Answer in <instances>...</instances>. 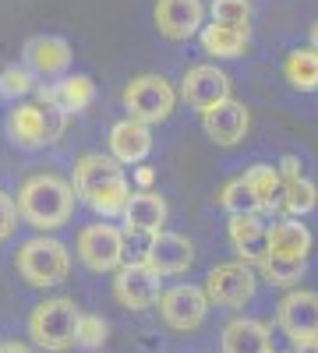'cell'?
<instances>
[{"instance_id": "cell-1", "label": "cell", "mask_w": 318, "mask_h": 353, "mask_svg": "<svg viewBox=\"0 0 318 353\" xmlns=\"http://www.w3.org/2000/svg\"><path fill=\"white\" fill-rule=\"evenodd\" d=\"M71 188H74V198H81L85 209H92L96 216L103 219H113L124 212V205L131 198V184L121 170V163L113 159L110 152H85L78 163H74V173H71Z\"/></svg>"}, {"instance_id": "cell-2", "label": "cell", "mask_w": 318, "mask_h": 353, "mask_svg": "<svg viewBox=\"0 0 318 353\" xmlns=\"http://www.w3.org/2000/svg\"><path fill=\"white\" fill-rule=\"evenodd\" d=\"M18 216L36 226L39 233H53L68 226L71 212H74V188L71 181L57 173H32L28 181L18 188Z\"/></svg>"}, {"instance_id": "cell-3", "label": "cell", "mask_w": 318, "mask_h": 353, "mask_svg": "<svg viewBox=\"0 0 318 353\" xmlns=\"http://www.w3.org/2000/svg\"><path fill=\"white\" fill-rule=\"evenodd\" d=\"M71 117L53 106V103H18L8 113V138L25 152L46 149V145H57L68 131Z\"/></svg>"}, {"instance_id": "cell-4", "label": "cell", "mask_w": 318, "mask_h": 353, "mask_svg": "<svg viewBox=\"0 0 318 353\" xmlns=\"http://www.w3.org/2000/svg\"><path fill=\"white\" fill-rule=\"evenodd\" d=\"M78 321H81V311L74 301L53 297V301H43L32 307V314H28V336H32L36 346H43L50 353H64V350L78 346Z\"/></svg>"}, {"instance_id": "cell-5", "label": "cell", "mask_w": 318, "mask_h": 353, "mask_svg": "<svg viewBox=\"0 0 318 353\" xmlns=\"http://www.w3.org/2000/svg\"><path fill=\"white\" fill-rule=\"evenodd\" d=\"M71 272V254L61 241H53L50 233L43 237H32L18 248V276L36 286V290H50L61 286Z\"/></svg>"}, {"instance_id": "cell-6", "label": "cell", "mask_w": 318, "mask_h": 353, "mask_svg": "<svg viewBox=\"0 0 318 353\" xmlns=\"http://www.w3.org/2000/svg\"><path fill=\"white\" fill-rule=\"evenodd\" d=\"M121 106L131 121H141V124H163L166 117L177 106V88H173L163 74H138L124 85L121 92Z\"/></svg>"}, {"instance_id": "cell-7", "label": "cell", "mask_w": 318, "mask_h": 353, "mask_svg": "<svg viewBox=\"0 0 318 353\" xmlns=\"http://www.w3.org/2000/svg\"><path fill=\"white\" fill-rule=\"evenodd\" d=\"M78 261L89 272H117L124 265V251H128V237L124 230H117L113 223H92L78 233Z\"/></svg>"}, {"instance_id": "cell-8", "label": "cell", "mask_w": 318, "mask_h": 353, "mask_svg": "<svg viewBox=\"0 0 318 353\" xmlns=\"http://www.w3.org/2000/svg\"><path fill=\"white\" fill-rule=\"evenodd\" d=\"M159 293H163V276L146 258L124 261L113 272V297H117V304H124L131 311H146V307L159 304Z\"/></svg>"}, {"instance_id": "cell-9", "label": "cell", "mask_w": 318, "mask_h": 353, "mask_svg": "<svg viewBox=\"0 0 318 353\" xmlns=\"http://www.w3.org/2000/svg\"><path fill=\"white\" fill-rule=\"evenodd\" d=\"M258 290V272L255 265L248 261H223L206 276V293H209V304L219 307H244Z\"/></svg>"}, {"instance_id": "cell-10", "label": "cell", "mask_w": 318, "mask_h": 353, "mask_svg": "<svg viewBox=\"0 0 318 353\" xmlns=\"http://www.w3.org/2000/svg\"><path fill=\"white\" fill-rule=\"evenodd\" d=\"M159 318L166 321L170 329L177 332H191L198 329L209 314V293L206 286H191V283H181V286H170L159 293Z\"/></svg>"}, {"instance_id": "cell-11", "label": "cell", "mask_w": 318, "mask_h": 353, "mask_svg": "<svg viewBox=\"0 0 318 353\" xmlns=\"http://www.w3.org/2000/svg\"><path fill=\"white\" fill-rule=\"evenodd\" d=\"M230 88H234V85H230L226 71H219L216 64H195L181 78V99L191 110L206 113V110H212V106L230 99Z\"/></svg>"}, {"instance_id": "cell-12", "label": "cell", "mask_w": 318, "mask_h": 353, "mask_svg": "<svg viewBox=\"0 0 318 353\" xmlns=\"http://www.w3.org/2000/svg\"><path fill=\"white\" fill-rule=\"evenodd\" d=\"M276 321L279 329L294 343L315 339L318 336V293L315 290H286L283 301L276 304Z\"/></svg>"}, {"instance_id": "cell-13", "label": "cell", "mask_w": 318, "mask_h": 353, "mask_svg": "<svg viewBox=\"0 0 318 353\" xmlns=\"http://www.w3.org/2000/svg\"><path fill=\"white\" fill-rule=\"evenodd\" d=\"M201 131H206L209 141H216L219 149H234V145H241L251 131V110L230 96L226 103L201 113Z\"/></svg>"}, {"instance_id": "cell-14", "label": "cell", "mask_w": 318, "mask_h": 353, "mask_svg": "<svg viewBox=\"0 0 318 353\" xmlns=\"http://www.w3.org/2000/svg\"><path fill=\"white\" fill-rule=\"evenodd\" d=\"M206 14L209 11L201 0H156V28H159V36L173 43L198 36L201 25H206Z\"/></svg>"}, {"instance_id": "cell-15", "label": "cell", "mask_w": 318, "mask_h": 353, "mask_svg": "<svg viewBox=\"0 0 318 353\" xmlns=\"http://www.w3.org/2000/svg\"><path fill=\"white\" fill-rule=\"evenodd\" d=\"M146 258L159 276H181L195 265V244L181 233H170V230H159L149 237V248H146Z\"/></svg>"}, {"instance_id": "cell-16", "label": "cell", "mask_w": 318, "mask_h": 353, "mask_svg": "<svg viewBox=\"0 0 318 353\" xmlns=\"http://www.w3.org/2000/svg\"><path fill=\"white\" fill-rule=\"evenodd\" d=\"M106 149H110V156L117 159L121 166L146 163L149 152H152V128L141 124V121H131V117H124V121H117V124L110 128Z\"/></svg>"}, {"instance_id": "cell-17", "label": "cell", "mask_w": 318, "mask_h": 353, "mask_svg": "<svg viewBox=\"0 0 318 353\" xmlns=\"http://www.w3.org/2000/svg\"><path fill=\"white\" fill-rule=\"evenodd\" d=\"M230 248L234 254L248 265H258L269 254V223L258 216V212H241V216H230Z\"/></svg>"}, {"instance_id": "cell-18", "label": "cell", "mask_w": 318, "mask_h": 353, "mask_svg": "<svg viewBox=\"0 0 318 353\" xmlns=\"http://www.w3.org/2000/svg\"><path fill=\"white\" fill-rule=\"evenodd\" d=\"M25 68L39 78H64L71 68V43L61 36H36L25 43Z\"/></svg>"}, {"instance_id": "cell-19", "label": "cell", "mask_w": 318, "mask_h": 353, "mask_svg": "<svg viewBox=\"0 0 318 353\" xmlns=\"http://www.w3.org/2000/svg\"><path fill=\"white\" fill-rule=\"evenodd\" d=\"M121 216H124L128 233L152 237V233H159V230L166 226L170 209H166V198H163V194H156L152 188H146V191H131V198H128V205H124Z\"/></svg>"}, {"instance_id": "cell-20", "label": "cell", "mask_w": 318, "mask_h": 353, "mask_svg": "<svg viewBox=\"0 0 318 353\" xmlns=\"http://www.w3.org/2000/svg\"><path fill=\"white\" fill-rule=\"evenodd\" d=\"M36 103H53V106H61L68 117L71 113H85L96 103V81L89 74H64V78H57L53 85H43Z\"/></svg>"}, {"instance_id": "cell-21", "label": "cell", "mask_w": 318, "mask_h": 353, "mask_svg": "<svg viewBox=\"0 0 318 353\" xmlns=\"http://www.w3.org/2000/svg\"><path fill=\"white\" fill-rule=\"evenodd\" d=\"M223 353H276L272 350V332L266 321L258 318H234L226 321V329L219 336Z\"/></svg>"}, {"instance_id": "cell-22", "label": "cell", "mask_w": 318, "mask_h": 353, "mask_svg": "<svg viewBox=\"0 0 318 353\" xmlns=\"http://www.w3.org/2000/svg\"><path fill=\"white\" fill-rule=\"evenodd\" d=\"M311 230L297 219V216H283L276 223H269V254H283V258H308L311 254Z\"/></svg>"}, {"instance_id": "cell-23", "label": "cell", "mask_w": 318, "mask_h": 353, "mask_svg": "<svg viewBox=\"0 0 318 353\" xmlns=\"http://www.w3.org/2000/svg\"><path fill=\"white\" fill-rule=\"evenodd\" d=\"M198 43H201V50H206L209 57H216V61H237V57H244L251 36H248V28L209 21V25H201Z\"/></svg>"}, {"instance_id": "cell-24", "label": "cell", "mask_w": 318, "mask_h": 353, "mask_svg": "<svg viewBox=\"0 0 318 353\" xmlns=\"http://www.w3.org/2000/svg\"><path fill=\"white\" fill-rule=\"evenodd\" d=\"M255 272L262 283L279 286V290H294L304 272H308V258H283V254H266L262 261L255 265Z\"/></svg>"}, {"instance_id": "cell-25", "label": "cell", "mask_w": 318, "mask_h": 353, "mask_svg": "<svg viewBox=\"0 0 318 353\" xmlns=\"http://www.w3.org/2000/svg\"><path fill=\"white\" fill-rule=\"evenodd\" d=\"M283 78L290 81L297 92H318V50H311V46L290 50L283 61Z\"/></svg>"}, {"instance_id": "cell-26", "label": "cell", "mask_w": 318, "mask_h": 353, "mask_svg": "<svg viewBox=\"0 0 318 353\" xmlns=\"http://www.w3.org/2000/svg\"><path fill=\"white\" fill-rule=\"evenodd\" d=\"M244 181L251 184L258 205H262V212H276L279 209V198H283V176L276 166L269 163H255L244 170Z\"/></svg>"}, {"instance_id": "cell-27", "label": "cell", "mask_w": 318, "mask_h": 353, "mask_svg": "<svg viewBox=\"0 0 318 353\" xmlns=\"http://www.w3.org/2000/svg\"><path fill=\"white\" fill-rule=\"evenodd\" d=\"M318 205V188H315V181H308V176L301 173V176H294V181H283V198H279V209L276 212H283V216H308L311 209Z\"/></svg>"}, {"instance_id": "cell-28", "label": "cell", "mask_w": 318, "mask_h": 353, "mask_svg": "<svg viewBox=\"0 0 318 353\" xmlns=\"http://www.w3.org/2000/svg\"><path fill=\"white\" fill-rule=\"evenodd\" d=\"M219 205L230 212V216H241V212H262V205H258L251 184L244 176H234V181H226L223 191H219Z\"/></svg>"}, {"instance_id": "cell-29", "label": "cell", "mask_w": 318, "mask_h": 353, "mask_svg": "<svg viewBox=\"0 0 318 353\" xmlns=\"http://www.w3.org/2000/svg\"><path fill=\"white\" fill-rule=\"evenodd\" d=\"M32 88H36V74L28 68H18V64L0 68V96L4 99H25Z\"/></svg>"}, {"instance_id": "cell-30", "label": "cell", "mask_w": 318, "mask_h": 353, "mask_svg": "<svg viewBox=\"0 0 318 353\" xmlns=\"http://www.w3.org/2000/svg\"><path fill=\"white\" fill-rule=\"evenodd\" d=\"M209 21L234 25V28H248V21H251V4H248V0H212V4H209Z\"/></svg>"}, {"instance_id": "cell-31", "label": "cell", "mask_w": 318, "mask_h": 353, "mask_svg": "<svg viewBox=\"0 0 318 353\" xmlns=\"http://www.w3.org/2000/svg\"><path fill=\"white\" fill-rule=\"evenodd\" d=\"M110 336V325L99 318V314H81L78 321V346L81 350H99Z\"/></svg>"}, {"instance_id": "cell-32", "label": "cell", "mask_w": 318, "mask_h": 353, "mask_svg": "<svg viewBox=\"0 0 318 353\" xmlns=\"http://www.w3.org/2000/svg\"><path fill=\"white\" fill-rule=\"evenodd\" d=\"M18 201L11 198V194H4L0 191V241H8L11 233H14V226H18Z\"/></svg>"}, {"instance_id": "cell-33", "label": "cell", "mask_w": 318, "mask_h": 353, "mask_svg": "<svg viewBox=\"0 0 318 353\" xmlns=\"http://www.w3.org/2000/svg\"><path fill=\"white\" fill-rule=\"evenodd\" d=\"M276 170H279L283 181H294V176H301V159H297V156H283V159L276 163Z\"/></svg>"}, {"instance_id": "cell-34", "label": "cell", "mask_w": 318, "mask_h": 353, "mask_svg": "<svg viewBox=\"0 0 318 353\" xmlns=\"http://www.w3.org/2000/svg\"><path fill=\"white\" fill-rule=\"evenodd\" d=\"M135 181H138V188H141V191L152 188V184H156V170H152V166H146V163H138V166H135Z\"/></svg>"}, {"instance_id": "cell-35", "label": "cell", "mask_w": 318, "mask_h": 353, "mask_svg": "<svg viewBox=\"0 0 318 353\" xmlns=\"http://www.w3.org/2000/svg\"><path fill=\"white\" fill-rule=\"evenodd\" d=\"M290 353H318V336H315V339H301V343H294Z\"/></svg>"}, {"instance_id": "cell-36", "label": "cell", "mask_w": 318, "mask_h": 353, "mask_svg": "<svg viewBox=\"0 0 318 353\" xmlns=\"http://www.w3.org/2000/svg\"><path fill=\"white\" fill-rule=\"evenodd\" d=\"M0 353H32L25 343H0Z\"/></svg>"}, {"instance_id": "cell-37", "label": "cell", "mask_w": 318, "mask_h": 353, "mask_svg": "<svg viewBox=\"0 0 318 353\" xmlns=\"http://www.w3.org/2000/svg\"><path fill=\"white\" fill-rule=\"evenodd\" d=\"M311 50H318V21L311 25Z\"/></svg>"}]
</instances>
